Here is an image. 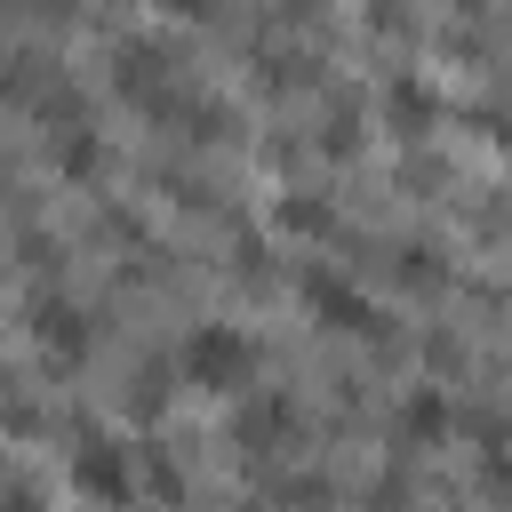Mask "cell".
I'll list each match as a JSON object with an SVG mask.
<instances>
[{"label":"cell","mask_w":512,"mask_h":512,"mask_svg":"<svg viewBox=\"0 0 512 512\" xmlns=\"http://www.w3.org/2000/svg\"><path fill=\"white\" fill-rule=\"evenodd\" d=\"M176 368H184V384H200V392H240V384L256 376V336H248L240 320H192Z\"/></svg>","instance_id":"1"},{"label":"cell","mask_w":512,"mask_h":512,"mask_svg":"<svg viewBox=\"0 0 512 512\" xmlns=\"http://www.w3.org/2000/svg\"><path fill=\"white\" fill-rule=\"evenodd\" d=\"M72 488H80L88 504H128V488H136L128 448H120V440H104V432H88V440L72 448Z\"/></svg>","instance_id":"2"},{"label":"cell","mask_w":512,"mask_h":512,"mask_svg":"<svg viewBox=\"0 0 512 512\" xmlns=\"http://www.w3.org/2000/svg\"><path fill=\"white\" fill-rule=\"evenodd\" d=\"M304 304H312L328 328H352V336H368V328H376V304H368V288H352L344 272H304Z\"/></svg>","instance_id":"3"},{"label":"cell","mask_w":512,"mask_h":512,"mask_svg":"<svg viewBox=\"0 0 512 512\" xmlns=\"http://www.w3.org/2000/svg\"><path fill=\"white\" fill-rule=\"evenodd\" d=\"M400 432H408V440H440V432H448V392H440V384H416V392L400 400Z\"/></svg>","instance_id":"4"},{"label":"cell","mask_w":512,"mask_h":512,"mask_svg":"<svg viewBox=\"0 0 512 512\" xmlns=\"http://www.w3.org/2000/svg\"><path fill=\"white\" fill-rule=\"evenodd\" d=\"M32 328H40V344H48V352H56V344H64V352H80V344H88V328H80V304H56V296L32 312Z\"/></svg>","instance_id":"5"}]
</instances>
